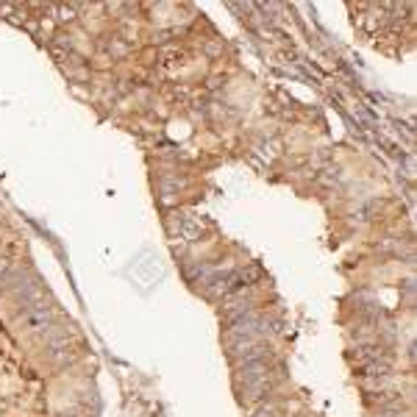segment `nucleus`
<instances>
[{"instance_id": "nucleus-1", "label": "nucleus", "mask_w": 417, "mask_h": 417, "mask_svg": "<svg viewBox=\"0 0 417 417\" xmlns=\"http://www.w3.org/2000/svg\"><path fill=\"white\" fill-rule=\"evenodd\" d=\"M128 42H126V40H114V42H109V53H111V56H126V53H128Z\"/></svg>"}]
</instances>
